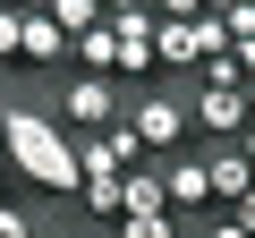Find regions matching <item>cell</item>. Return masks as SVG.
Returning <instances> with one entry per match:
<instances>
[{"label":"cell","instance_id":"cell-24","mask_svg":"<svg viewBox=\"0 0 255 238\" xmlns=\"http://www.w3.org/2000/svg\"><path fill=\"white\" fill-rule=\"evenodd\" d=\"M0 179H9V162H0Z\"/></svg>","mask_w":255,"mask_h":238},{"label":"cell","instance_id":"cell-11","mask_svg":"<svg viewBox=\"0 0 255 238\" xmlns=\"http://www.w3.org/2000/svg\"><path fill=\"white\" fill-rule=\"evenodd\" d=\"M43 9H51V17H60V34H68V43H77V34H94V26H102V0H43Z\"/></svg>","mask_w":255,"mask_h":238},{"label":"cell","instance_id":"cell-10","mask_svg":"<svg viewBox=\"0 0 255 238\" xmlns=\"http://www.w3.org/2000/svg\"><path fill=\"white\" fill-rule=\"evenodd\" d=\"M187 230H196V221H179V213H128L111 238H187Z\"/></svg>","mask_w":255,"mask_h":238},{"label":"cell","instance_id":"cell-3","mask_svg":"<svg viewBox=\"0 0 255 238\" xmlns=\"http://www.w3.org/2000/svg\"><path fill=\"white\" fill-rule=\"evenodd\" d=\"M51 119H60L68 136H102V128H119V119H128L119 77H68V85H60V102H51Z\"/></svg>","mask_w":255,"mask_h":238},{"label":"cell","instance_id":"cell-23","mask_svg":"<svg viewBox=\"0 0 255 238\" xmlns=\"http://www.w3.org/2000/svg\"><path fill=\"white\" fill-rule=\"evenodd\" d=\"M204 9H213V17H221V9H238V0H204Z\"/></svg>","mask_w":255,"mask_h":238},{"label":"cell","instance_id":"cell-20","mask_svg":"<svg viewBox=\"0 0 255 238\" xmlns=\"http://www.w3.org/2000/svg\"><path fill=\"white\" fill-rule=\"evenodd\" d=\"M238 94H247V128H255V77H247V85H238Z\"/></svg>","mask_w":255,"mask_h":238},{"label":"cell","instance_id":"cell-5","mask_svg":"<svg viewBox=\"0 0 255 238\" xmlns=\"http://www.w3.org/2000/svg\"><path fill=\"white\" fill-rule=\"evenodd\" d=\"M162 196H170L179 221H204V213H213V170H204V153H170V162H162Z\"/></svg>","mask_w":255,"mask_h":238},{"label":"cell","instance_id":"cell-13","mask_svg":"<svg viewBox=\"0 0 255 238\" xmlns=\"http://www.w3.org/2000/svg\"><path fill=\"white\" fill-rule=\"evenodd\" d=\"M187 34H196V68H204V60H221V51H230V26H221V17H213V9H204V17H187Z\"/></svg>","mask_w":255,"mask_h":238},{"label":"cell","instance_id":"cell-2","mask_svg":"<svg viewBox=\"0 0 255 238\" xmlns=\"http://www.w3.org/2000/svg\"><path fill=\"white\" fill-rule=\"evenodd\" d=\"M187 128H196V119H187V94L179 85H145L136 102H128V136H136L145 153H187Z\"/></svg>","mask_w":255,"mask_h":238},{"label":"cell","instance_id":"cell-15","mask_svg":"<svg viewBox=\"0 0 255 238\" xmlns=\"http://www.w3.org/2000/svg\"><path fill=\"white\" fill-rule=\"evenodd\" d=\"M0 238H34V213H26V204H9V196H0Z\"/></svg>","mask_w":255,"mask_h":238},{"label":"cell","instance_id":"cell-7","mask_svg":"<svg viewBox=\"0 0 255 238\" xmlns=\"http://www.w3.org/2000/svg\"><path fill=\"white\" fill-rule=\"evenodd\" d=\"M204 170H213V213H230V204L255 187V170H247V153H238V145H213V153H204Z\"/></svg>","mask_w":255,"mask_h":238},{"label":"cell","instance_id":"cell-18","mask_svg":"<svg viewBox=\"0 0 255 238\" xmlns=\"http://www.w3.org/2000/svg\"><path fill=\"white\" fill-rule=\"evenodd\" d=\"M230 213H238V230H247V238H255V187H247V196H238V204H230Z\"/></svg>","mask_w":255,"mask_h":238},{"label":"cell","instance_id":"cell-4","mask_svg":"<svg viewBox=\"0 0 255 238\" xmlns=\"http://www.w3.org/2000/svg\"><path fill=\"white\" fill-rule=\"evenodd\" d=\"M187 119H196V136L238 145V136H247V94H238V85H196V94H187Z\"/></svg>","mask_w":255,"mask_h":238},{"label":"cell","instance_id":"cell-19","mask_svg":"<svg viewBox=\"0 0 255 238\" xmlns=\"http://www.w3.org/2000/svg\"><path fill=\"white\" fill-rule=\"evenodd\" d=\"M128 9H153V0H102V17H128Z\"/></svg>","mask_w":255,"mask_h":238},{"label":"cell","instance_id":"cell-14","mask_svg":"<svg viewBox=\"0 0 255 238\" xmlns=\"http://www.w3.org/2000/svg\"><path fill=\"white\" fill-rule=\"evenodd\" d=\"M17 43H26V17H17V9H0V60H9V68H17Z\"/></svg>","mask_w":255,"mask_h":238},{"label":"cell","instance_id":"cell-17","mask_svg":"<svg viewBox=\"0 0 255 238\" xmlns=\"http://www.w3.org/2000/svg\"><path fill=\"white\" fill-rule=\"evenodd\" d=\"M153 17H204V0H153Z\"/></svg>","mask_w":255,"mask_h":238},{"label":"cell","instance_id":"cell-21","mask_svg":"<svg viewBox=\"0 0 255 238\" xmlns=\"http://www.w3.org/2000/svg\"><path fill=\"white\" fill-rule=\"evenodd\" d=\"M60 238H102V230H94V221H77V230H60Z\"/></svg>","mask_w":255,"mask_h":238},{"label":"cell","instance_id":"cell-6","mask_svg":"<svg viewBox=\"0 0 255 238\" xmlns=\"http://www.w3.org/2000/svg\"><path fill=\"white\" fill-rule=\"evenodd\" d=\"M68 51H77V43L60 34V17H51V9H26V43H17V68H60Z\"/></svg>","mask_w":255,"mask_h":238},{"label":"cell","instance_id":"cell-8","mask_svg":"<svg viewBox=\"0 0 255 238\" xmlns=\"http://www.w3.org/2000/svg\"><path fill=\"white\" fill-rule=\"evenodd\" d=\"M68 60H77V68H85V77H119V26H111V17H102V26H94V34H77V51H68Z\"/></svg>","mask_w":255,"mask_h":238},{"label":"cell","instance_id":"cell-16","mask_svg":"<svg viewBox=\"0 0 255 238\" xmlns=\"http://www.w3.org/2000/svg\"><path fill=\"white\" fill-rule=\"evenodd\" d=\"M187 238H247V230H238V213H204V221H196Z\"/></svg>","mask_w":255,"mask_h":238},{"label":"cell","instance_id":"cell-9","mask_svg":"<svg viewBox=\"0 0 255 238\" xmlns=\"http://www.w3.org/2000/svg\"><path fill=\"white\" fill-rule=\"evenodd\" d=\"M153 60H162V68H196V34H187V17H153Z\"/></svg>","mask_w":255,"mask_h":238},{"label":"cell","instance_id":"cell-1","mask_svg":"<svg viewBox=\"0 0 255 238\" xmlns=\"http://www.w3.org/2000/svg\"><path fill=\"white\" fill-rule=\"evenodd\" d=\"M0 162H9L26 187H43V196H77L85 187V170H77V136L51 119V102H0Z\"/></svg>","mask_w":255,"mask_h":238},{"label":"cell","instance_id":"cell-22","mask_svg":"<svg viewBox=\"0 0 255 238\" xmlns=\"http://www.w3.org/2000/svg\"><path fill=\"white\" fill-rule=\"evenodd\" d=\"M0 9H17V17H26V9H43V0H0Z\"/></svg>","mask_w":255,"mask_h":238},{"label":"cell","instance_id":"cell-12","mask_svg":"<svg viewBox=\"0 0 255 238\" xmlns=\"http://www.w3.org/2000/svg\"><path fill=\"white\" fill-rule=\"evenodd\" d=\"M128 213H170V196H162V170H128Z\"/></svg>","mask_w":255,"mask_h":238}]
</instances>
